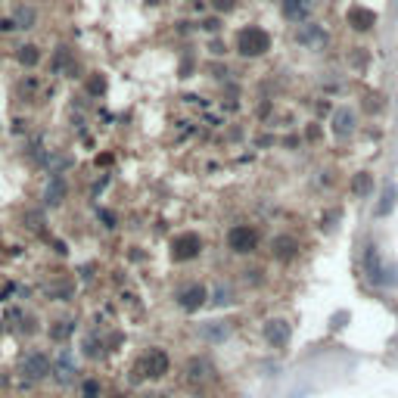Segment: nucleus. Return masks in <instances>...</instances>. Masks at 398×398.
<instances>
[{
  "label": "nucleus",
  "instance_id": "f257e3e1",
  "mask_svg": "<svg viewBox=\"0 0 398 398\" xmlns=\"http://www.w3.org/2000/svg\"><path fill=\"white\" fill-rule=\"evenodd\" d=\"M168 370H171V358H168V351H162V349H150V351H143L141 361L134 364V380L159 383V380H165V376H168Z\"/></svg>",
  "mask_w": 398,
  "mask_h": 398
},
{
  "label": "nucleus",
  "instance_id": "f03ea898",
  "mask_svg": "<svg viewBox=\"0 0 398 398\" xmlns=\"http://www.w3.org/2000/svg\"><path fill=\"white\" fill-rule=\"evenodd\" d=\"M271 50V35L262 25H246V29L237 31V53L243 59H258Z\"/></svg>",
  "mask_w": 398,
  "mask_h": 398
},
{
  "label": "nucleus",
  "instance_id": "7ed1b4c3",
  "mask_svg": "<svg viewBox=\"0 0 398 398\" xmlns=\"http://www.w3.org/2000/svg\"><path fill=\"white\" fill-rule=\"evenodd\" d=\"M202 252H205V240L196 234V230H184V234H177L175 240H171V246H168V255H171V262L175 264L196 262Z\"/></svg>",
  "mask_w": 398,
  "mask_h": 398
},
{
  "label": "nucleus",
  "instance_id": "20e7f679",
  "mask_svg": "<svg viewBox=\"0 0 398 398\" xmlns=\"http://www.w3.org/2000/svg\"><path fill=\"white\" fill-rule=\"evenodd\" d=\"M262 243V234H258L255 224H234L228 230V249L234 255H252Z\"/></svg>",
  "mask_w": 398,
  "mask_h": 398
},
{
  "label": "nucleus",
  "instance_id": "39448f33",
  "mask_svg": "<svg viewBox=\"0 0 398 398\" xmlns=\"http://www.w3.org/2000/svg\"><path fill=\"white\" fill-rule=\"evenodd\" d=\"M205 302H209V287L199 283V280L184 283V287H177V293H175V305L181 311H187V315H196Z\"/></svg>",
  "mask_w": 398,
  "mask_h": 398
},
{
  "label": "nucleus",
  "instance_id": "423d86ee",
  "mask_svg": "<svg viewBox=\"0 0 398 398\" xmlns=\"http://www.w3.org/2000/svg\"><path fill=\"white\" fill-rule=\"evenodd\" d=\"M330 131H333L336 141H349L358 131V112L351 106H336L333 118H330Z\"/></svg>",
  "mask_w": 398,
  "mask_h": 398
},
{
  "label": "nucleus",
  "instance_id": "0eeeda50",
  "mask_svg": "<svg viewBox=\"0 0 398 398\" xmlns=\"http://www.w3.org/2000/svg\"><path fill=\"white\" fill-rule=\"evenodd\" d=\"M262 336L271 349H287L293 330H289V321H283V317H268L264 327H262Z\"/></svg>",
  "mask_w": 398,
  "mask_h": 398
},
{
  "label": "nucleus",
  "instance_id": "6e6552de",
  "mask_svg": "<svg viewBox=\"0 0 398 398\" xmlns=\"http://www.w3.org/2000/svg\"><path fill=\"white\" fill-rule=\"evenodd\" d=\"M50 358L44 355V351H29V355L22 358V376H29L31 383H41L50 376Z\"/></svg>",
  "mask_w": 398,
  "mask_h": 398
},
{
  "label": "nucleus",
  "instance_id": "1a4fd4ad",
  "mask_svg": "<svg viewBox=\"0 0 398 398\" xmlns=\"http://www.w3.org/2000/svg\"><path fill=\"white\" fill-rule=\"evenodd\" d=\"M296 41L302 44V47H308V50H324L327 47V41H330V35L324 31V25L302 22L298 25V31H296Z\"/></svg>",
  "mask_w": 398,
  "mask_h": 398
},
{
  "label": "nucleus",
  "instance_id": "9d476101",
  "mask_svg": "<svg viewBox=\"0 0 398 398\" xmlns=\"http://www.w3.org/2000/svg\"><path fill=\"white\" fill-rule=\"evenodd\" d=\"M298 240L293 234H277L274 240H271V255L277 258V262H283V264H289V262H296L298 258Z\"/></svg>",
  "mask_w": 398,
  "mask_h": 398
},
{
  "label": "nucleus",
  "instance_id": "9b49d317",
  "mask_svg": "<svg viewBox=\"0 0 398 398\" xmlns=\"http://www.w3.org/2000/svg\"><path fill=\"white\" fill-rule=\"evenodd\" d=\"M361 268H364V274H367V280L374 283V287H380V283H386V268H383V262H380V249L370 243L367 249H364V258H361Z\"/></svg>",
  "mask_w": 398,
  "mask_h": 398
},
{
  "label": "nucleus",
  "instance_id": "f8f14e48",
  "mask_svg": "<svg viewBox=\"0 0 398 398\" xmlns=\"http://www.w3.org/2000/svg\"><path fill=\"white\" fill-rule=\"evenodd\" d=\"M196 333H199V340L218 346V342L230 340V333H234V324H230V321H205V324H199V327H196Z\"/></svg>",
  "mask_w": 398,
  "mask_h": 398
},
{
  "label": "nucleus",
  "instance_id": "ddd939ff",
  "mask_svg": "<svg viewBox=\"0 0 398 398\" xmlns=\"http://www.w3.org/2000/svg\"><path fill=\"white\" fill-rule=\"evenodd\" d=\"M311 10H315V3H311V0H280V16L287 19V22H293V25L308 22Z\"/></svg>",
  "mask_w": 398,
  "mask_h": 398
},
{
  "label": "nucleus",
  "instance_id": "4468645a",
  "mask_svg": "<svg viewBox=\"0 0 398 398\" xmlns=\"http://www.w3.org/2000/svg\"><path fill=\"white\" fill-rule=\"evenodd\" d=\"M65 196H69V184H65V177L53 175L50 181H47V187H44V205L59 209V205L65 202Z\"/></svg>",
  "mask_w": 398,
  "mask_h": 398
},
{
  "label": "nucleus",
  "instance_id": "2eb2a0df",
  "mask_svg": "<svg viewBox=\"0 0 398 398\" xmlns=\"http://www.w3.org/2000/svg\"><path fill=\"white\" fill-rule=\"evenodd\" d=\"M346 19H349V25H351L355 31H370V29L376 25V13L367 10V6H351Z\"/></svg>",
  "mask_w": 398,
  "mask_h": 398
},
{
  "label": "nucleus",
  "instance_id": "dca6fc26",
  "mask_svg": "<svg viewBox=\"0 0 398 398\" xmlns=\"http://www.w3.org/2000/svg\"><path fill=\"white\" fill-rule=\"evenodd\" d=\"M50 376H56L59 383H69L72 376H75V358H72L69 351H63V355L50 364Z\"/></svg>",
  "mask_w": 398,
  "mask_h": 398
},
{
  "label": "nucleus",
  "instance_id": "f3484780",
  "mask_svg": "<svg viewBox=\"0 0 398 398\" xmlns=\"http://www.w3.org/2000/svg\"><path fill=\"white\" fill-rule=\"evenodd\" d=\"M16 63L25 65V69H35V65L41 63V50H38L35 44H22V47L16 50Z\"/></svg>",
  "mask_w": 398,
  "mask_h": 398
},
{
  "label": "nucleus",
  "instance_id": "a211bd4d",
  "mask_svg": "<svg viewBox=\"0 0 398 398\" xmlns=\"http://www.w3.org/2000/svg\"><path fill=\"white\" fill-rule=\"evenodd\" d=\"M47 333H50L53 342H65L72 333H75V321H69V317H65V321H53Z\"/></svg>",
  "mask_w": 398,
  "mask_h": 398
},
{
  "label": "nucleus",
  "instance_id": "6ab92c4d",
  "mask_svg": "<svg viewBox=\"0 0 398 398\" xmlns=\"http://www.w3.org/2000/svg\"><path fill=\"white\" fill-rule=\"evenodd\" d=\"M13 22H16V29H35V22H38L35 6H19L16 16H13Z\"/></svg>",
  "mask_w": 398,
  "mask_h": 398
},
{
  "label": "nucleus",
  "instance_id": "aec40b11",
  "mask_svg": "<svg viewBox=\"0 0 398 398\" xmlns=\"http://www.w3.org/2000/svg\"><path fill=\"white\" fill-rule=\"evenodd\" d=\"M209 364L202 361V358H190V364H187V376L193 383H202V380H209Z\"/></svg>",
  "mask_w": 398,
  "mask_h": 398
},
{
  "label": "nucleus",
  "instance_id": "412c9836",
  "mask_svg": "<svg viewBox=\"0 0 398 398\" xmlns=\"http://www.w3.org/2000/svg\"><path fill=\"white\" fill-rule=\"evenodd\" d=\"M351 190H355L358 196H367L370 190H374V177H370V171H358L355 181H351Z\"/></svg>",
  "mask_w": 398,
  "mask_h": 398
},
{
  "label": "nucleus",
  "instance_id": "4be33fe9",
  "mask_svg": "<svg viewBox=\"0 0 398 398\" xmlns=\"http://www.w3.org/2000/svg\"><path fill=\"white\" fill-rule=\"evenodd\" d=\"M81 398H103V383H100L97 376H88V380L81 383Z\"/></svg>",
  "mask_w": 398,
  "mask_h": 398
},
{
  "label": "nucleus",
  "instance_id": "5701e85b",
  "mask_svg": "<svg viewBox=\"0 0 398 398\" xmlns=\"http://www.w3.org/2000/svg\"><path fill=\"white\" fill-rule=\"evenodd\" d=\"M209 298H212L215 305H230V302H234V289H230V287H218L215 296L209 293Z\"/></svg>",
  "mask_w": 398,
  "mask_h": 398
},
{
  "label": "nucleus",
  "instance_id": "b1692460",
  "mask_svg": "<svg viewBox=\"0 0 398 398\" xmlns=\"http://www.w3.org/2000/svg\"><path fill=\"white\" fill-rule=\"evenodd\" d=\"M212 10H215L218 16H228V13L237 10V0H212Z\"/></svg>",
  "mask_w": 398,
  "mask_h": 398
},
{
  "label": "nucleus",
  "instance_id": "393cba45",
  "mask_svg": "<svg viewBox=\"0 0 398 398\" xmlns=\"http://www.w3.org/2000/svg\"><path fill=\"white\" fill-rule=\"evenodd\" d=\"M88 90H90V94H103V90H106V78L100 75V72H94V75H90Z\"/></svg>",
  "mask_w": 398,
  "mask_h": 398
},
{
  "label": "nucleus",
  "instance_id": "a878e982",
  "mask_svg": "<svg viewBox=\"0 0 398 398\" xmlns=\"http://www.w3.org/2000/svg\"><path fill=\"white\" fill-rule=\"evenodd\" d=\"M84 355H88V358H100V355H103V346L97 349V336H90V340L84 342Z\"/></svg>",
  "mask_w": 398,
  "mask_h": 398
},
{
  "label": "nucleus",
  "instance_id": "bb28decb",
  "mask_svg": "<svg viewBox=\"0 0 398 398\" xmlns=\"http://www.w3.org/2000/svg\"><path fill=\"white\" fill-rule=\"evenodd\" d=\"M202 29H205V31H218V19H205Z\"/></svg>",
  "mask_w": 398,
  "mask_h": 398
},
{
  "label": "nucleus",
  "instance_id": "cd10ccee",
  "mask_svg": "<svg viewBox=\"0 0 398 398\" xmlns=\"http://www.w3.org/2000/svg\"><path fill=\"white\" fill-rule=\"evenodd\" d=\"M16 29V22H13V19H3V22H0V31H13Z\"/></svg>",
  "mask_w": 398,
  "mask_h": 398
},
{
  "label": "nucleus",
  "instance_id": "c85d7f7f",
  "mask_svg": "<svg viewBox=\"0 0 398 398\" xmlns=\"http://www.w3.org/2000/svg\"><path fill=\"white\" fill-rule=\"evenodd\" d=\"M109 398H125V395H109Z\"/></svg>",
  "mask_w": 398,
  "mask_h": 398
}]
</instances>
